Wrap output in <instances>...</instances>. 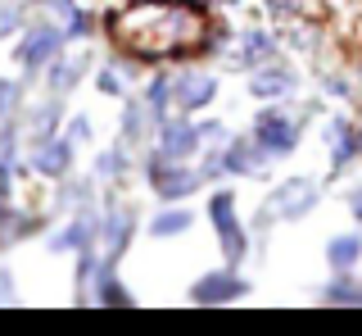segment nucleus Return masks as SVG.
Returning <instances> with one entry per match:
<instances>
[{"label":"nucleus","instance_id":"1","mask_svg":"<svg viewBox=\"0 0 362 336\" xmlns=\"http://www.w3.org/2000/svg\"><path fill=\"white\" fill-rule=\"evenodd\" d=\"M109 32L132 60H181L209 46V18L186 0H136Z\"/></svg>","mask_w":362,"mask_h":336},{"label":"nucleus","instance_id":"2","mask_svg":"<svg viewBox=\"0 0 362 336\" xmlns=\"http://www.w3.org/2000/svg\"><path fill=\"white\" fill-rule=\"evenodd\" d=\"M209 214H213V228H218V237H222V254L235 264L245 254V232H240V223H235V196L218 191L209 200Z\"/></svg>","mask_w":362,"mask_h":336},{"label":"nucleus","instance_id":"3","mask_svg":"<svg viewBox=\"0 0 362 336\" xmlns=\"http://www.w3.org/2000/svg\"><path fill=\"white\" fill-rule=\"evenodd\" d=\"M150 182H154V191L163 200H181V196H190L199 186V173L173 164L168 155H154V159H150Z\"/></svg>","mask_w":362,"mask_h":336},{"label":"nucleus","instance_id":"4","mask_svg":"<svg viewBox=\"0 0 362 336\" xmlns=\"http://www.w3.org/2000/svg\"><path fill=\"white\" fill-rule=\"evenodd\" d=\"M313 205H317V186L308 177H290L286 186H276V196H272V205H267V218H299V214H308Z\"/></svg>","mask_w":362,"mask_h":336},{"label":"nucleus","instance_id":"5","mask_svg":"<svg viewBox=\"0 0 362 336\" xmlns=\"http://www.w3.org/2000/svg\"><path fill=\"white\" fill-rule=\"evenodd\" d=\"M254 141L263 145V150H272V155H286L290 145L299 141V123L276 114V109H267V114H258V123H254Z\"/></svg>","mask_w":362,"mask_h":336},{"label":"nucleus","instance_id":"6","mask_svg":"<svg viewBox=\"0 0 362 336\" xmlns=\"http://www.w3.org/2000/svg\"><path fill=\"white\" fill-rule=\"evenodd\" d=\"M213 91H218V77H209V73H181L173 82V100L181 105V114L186 109H204L213 100Z\"/></svg>","mask_w":362,"mask_h":336},{"label":"nucleus","instance_id":"7","mask_svg":"<svg viewBox=\"0 0 362 336\" xmlns=\"http://www.w3.org/2000/svg\"><path fill=\"white\" fill-rule=\"evenodd\" d=\"M59 41H64V32H59V28H50V23H37V28L28 32V37H23V46H18V60L28 64V69H37V64L54 60Z\"/></svg>","mask_w":362,"mask_h":336},{"label":"nucleus","instance_id":"8","mask_svg":"<svg viewBox=\"0 0 362 336\" xmlns=\"http://www.w3.org/2000/svg\"><path fill=\"white\" fill-rule=\"evenodd\" d=\"M240 296H245V282L231 277V273H209V277L195 282V291H190L195 305H222V300H240Z\"/></svg>","mask_w":362,"mask_h":336},{"label":"nucleus","instance_id":"9","mask_svg":"<svg viewBox=\"0 0 362 336\" xmlns=\"http://www.w3.org/2000/svg\"><path fill=\"white\" fill-rule=\"evenodd\" d=\"M326 141H331V168H349V159L358 155V128H349L344 118L326 123Z\"/></svg>","mask_w":362,"mask_h":336},{"label":"nucleus","instance_id":"10","mask_svg":"<svg viewBox=\"0 0 362 336\" xmlns=\"http://www.w3.org/2000/svg\"><path fill=\"white\" fill-rule=\"evenodd\" d=\"M158 141H163V155L168 159H186L190 150L199 145V128H190V123H163V132H158Z\"/></svg>","mask_w":362,"mask_h":336},{"label":"nucleus","instance_id":"11","mask_svg":"<svg viewBox=\"0 0 362 336\" xmlns=\"http://www.w3.org/2000/svg\"><path fill=\"white\" fill-rule=\"evenodd\" d=\"M68 164H73V141H45L37 145V173L41 177H64L68 173Z\"/></svg>","mask_w":362,"mask_h":336},{"label":"nucleus","instance_id":"12","mask_svg":"<svg viewBox=\"0 0 362 336\" xmlns=\"http://www.w3.org/2000/svg\"><path fill=\"white\" fill-rule=\"evenodd\" d=\"M249 91L254 96H263V100H272V96H286V91H294V73L290 69H258L254 73V82H249Z\"/></svg>","mask_w":362,"mask_h":336},{"label":"nucleus","instance_id":"13","mask_svg":"<svg viewBox=\"0 0 362 336\" xmlns=\"http://www.w3.org/2000/svg\"><path fill=\"white\" fill-rule=\"evenodd\" d=\"M222 168H231V173H254V168H263V145L231 141V150L222 155Z\"/></svg>","mask_w":362,"mask_h":336},{"label":"nucleus","instance_id":"14","mask_svg":"<svg viewBox=\"0 0 362 336\" xmlns=\"http://www.w3.org/2000/svg\"><path fill=\"white\" fill-rule=\"evenodd\" d=\"M326 259L335 264V273H349V268L362 259V237H335L331 250H326Z\"/></svg>","mask_w":362,"mask_h":336},{"label":"nucleus","instance_id":"15","mask_svg":"<svg viewBox=\"0 0 362 336\" xmlns=\"http://www.w3.org/2000/svg\"><path fill=\"white\" fill-rule=\"evenodd\" d=\"M86 55H68V60L54 64V73H50V91H68V86H77V77L86 73Z\"/></svg>","mask_w":362,"mask_h":336},{"label":"nucleus","instance_id":"16","mask_svg":"<svg viewBox=\"0 0 362 336\" xmlns=\"http://www.w3.org/2000/svg\"><path fill=\"white\" fill-rule=\"evenodd\" d=\"M272 55H276V41H272L267 32H249L245 46H240V60H245V64H267Z\"/></svg>","mask_w":362,"mask_h":336},{"label":"nucleus","instance_id":"17","mask_svg":"<svg viewBox=\"0 0 362 336\" xmlns=\"http://www.w3.org/2000/svg\"><path fill=\"white\" fill-rule=\"evenodd\" d=\"M68 245L73 250H86L90 245V218H73L64 228V237H54V250H68Z\"/></svg>","mask_w":362,"mask_h":336},{"label":"nucleus","instance_id":"18","mask_svg":"<svg viewBox=\"0 0 362 336\" xmlns=\"http://www.w3.org/2000/svg\"><path fill=\"white\" fill-rule=\"evenodd\" d=\"M186 228H190V214H186V209H168V214H158L150 223L154 237H177V232H186Z\"/></svg>","mask_w":362,"mask_h":336},{"label":"nucleus","instance_id":"19","mask_svg":"<svg viewBox=\"0 0 362 336\" xmlns=\"http://www.w3.org/2000/svg\"><path fill=\"white\" fill-rule=\"evenodd\" d=\"M54 118H59V105H41L37 114H32V141L45 145L54 137Z\"/></svg>","mask_w":362,"mask_h":336},{"label":"nucleus","instance_id":"20","mask_svg":"<svg viewBox=\"0 0 362 336\" xmlns=\"http://www.w3.org/2000/svg\"><path fill=\"white\" fill-rule=\"evenodd\" d=\"M122 168H127V155H122L118 145H113V150H105V155H100V173H105V177H118Z\"/></svg>","mask_w":362,"mask_h":336},{"label":"nucleus","instance_id":"21","mask_svg":"<svg viewBox=\"0 0 362 336\" xmlns=\"http://www.w3.org/2000/svg\"><path fill=\"white\" fill-rule=\"evenodd\" d=\"M168 96H173V82H168V77H154V82H150V91H145L150 109H163V105H168Z\"/></svg>","mask_w":362,"mask_h":336},{"label":"nucleus","instance_id":"22","mask_svg":"<svg viewBox=\"0 0 362 336\" xmlns=\"http://www.w3.org/2000/svg\"><path fill=\"white\" fill-rule=\"evenodd\" d=\"M322 296H326V300H358V286L349 282V277H339V282H331Z\"/></svg>","mask_w":362,"mask_h":336},{"label":"nucleus","instance_id":"23","mask_svg":"<svg viewBox=\"0 0 362 336\" xmlns=\"http://www.w3.org/2000/svg\"><path fill=\"white\" fill-rule=\"evenodd\" d=\"M122 128H127V141L141 137V105H127V118H122Z\"/></svg>","mask_w":362,"mask_h":336},{"label":"nucleus","instance_id":"24","mask_svg":"<svg viewBox=\"0 0 362 336\" xmlns=\"http://www.w3.org/2000/svg\"><path fill=\"white\" fill-rule=\"evenodd\" d=\"M14 100H18V86H14V82H0V118L14 109Z\"/></svg>","mask_w":362,"mask_h":336},{"label":"nucleus","instance_id":"25","mask_svg":"<svg viewBox=\"0 0 362 336\" xmlns=\"http://www.w3.org/2000/svg\"><path fill=\"white\" fill-rule=\"evenodd\" d=\"M118 73H100V91H105V96H118Z\"/></svg>","mask_w":362,"mask_h":336},{"label":"nucleus","instance_id":"26","mask_svg":"<svg viewBox=\"0 0 362 336\" xmlns=\"http://www.w3.org/2000/svg\"><path fill=\"white\" fill-rule=\"evenodd\" d=\"M267 5H272V9H276V14H281V18H290V14H294V9H299V0H267Z\"/></svg>","mask_w":362,"mask_h":336},{"label":"nucleus","instance_id":"27","mask_svg":"<svg viewBox=\"0 0 362 336\" xmlns=\"http://www.w3.org/2000/svg\"><path fill=\"white\" fill-rule=\"evenodd\" d=\"M14 23H18L14 9H0V37H5V32H14Z\"/></svg>","mask_w":362,"mask_h":336},{"label":"nucleus","instance_id":"28","mask_svg":"<svg viewBox=\"0 0 362 336\" xmlns=\"http://www.w3.org/2000/svg\"><path fill=\"white\" fill-rule=\"evenodd\" d=\"M90 137V123L86 118H73V141H86Z\"/></svg>","mask_w":362,"mask_h":336},{"label":"nucleus","instance_id":"29","mask_svg":"<svg viewBox=\"0 0 362 336\" xmlns=\"http://www.w3.org/2000/svg\"><path fill=\"white\" fill-rule=\"evenodd\" d=\"M349 209H354V214H358V223H362V186H358L354 196H349Z\"/></svg>","mask_w":362,"mask_h":336},{"label":"nucleus","instance_id":"30","mask_svg":"<svg viewBox=\"0 0 362 336\" xmlns=\"http://www.w3.org/2000/svg\"><path fill=\"white\" fill-rule=\"evenodd\" d=\"M0 300H9V277L0 273Z\"/></svg>","mask_w":362,"mask_h":336},{"label":"nucleus","instance_id":"31","mask_svg":"<svg viewBox=\"0 0 362 336\" xmlns=\"http://www.w3.org/2000/svg\"><path fill=\"white\" fill-rule=\"evenodd\" d=\"M358 155H362V128H358Z\"/></svg>","mask_w":362,"mask_h":336}]
</instances>
